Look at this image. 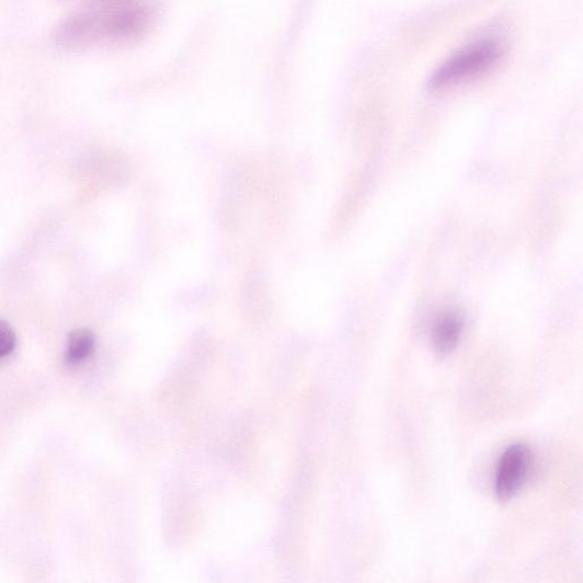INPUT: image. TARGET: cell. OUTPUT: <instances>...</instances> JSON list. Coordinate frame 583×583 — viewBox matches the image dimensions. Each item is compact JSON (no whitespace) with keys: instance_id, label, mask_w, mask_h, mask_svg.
Here are the masks:
<instances>
[{"instance_id":"1","label":"cell","mask_w":583,"mask_h":583,"mask_svg":"<svg viewBox=\"0 0 583 583\" xmlns=\"http://www.w3.org/2000/svg\"><path fill=\"white\" fill-rule=\"evenodd\" d=\"M502 53L501 44L492 38H482L456 52L431 76V87H442L466 77H471L491 66Z\"/></svg>"},{"instance_id":"2","label":"cell","mask_w":583,"mask_h":583,"mask_svg":"<svg viewBox=\"0 0 583 583\" xmlns=\"http://www.w3.org/2000/svg\"><path fill=\"white\" fill-rule=\"evenodd\" d=\"M533 466L531 449L524 444L507 447L495 471L494 491L501 502L512 501L526 484Z\"/></svg>"},{"instance_id":"3","label":"cell","mask_w":583,"mask_h":583,"mask_svg":"<svg viewBox=\"0 0 583 583\" xmlns=\"http://www.w3.org/2000/svg\"><path fill=\"white\" fill-rule=\"evenodd\" d=\"M464 330L462 316L447 312L436 320L432 330L434 352L441 356H448L455 352Z\"/></svg>"},{"instance_id":"4","label":"cell","mask_w":583,"mask_h":583,"mask_svg":"<svg viewBox=\"0 0 583 583\" xmlns=\"http://www.w3.org/2000/svg\"><path fill=\"white\" fill-rule=\"evenodd\" d=\"M95 348V336L91 331L75 330L70 333L67 345V359L78 364L90 358Z\"/></svg>"},{"instance_id":"5","label":"cell","mask_w":583,"mask_h":583,"mask_svg":"<svg viewBox=\"0 0 583 583\" xmlns=\"http://www.w3.org/2000/svg\"><path fill=\"white\" fill-rule=\"evenodd\" d=\"M16 335L12 327L0 319V359L10 356L16 347Z\"/></svg>"}]
</instances>
